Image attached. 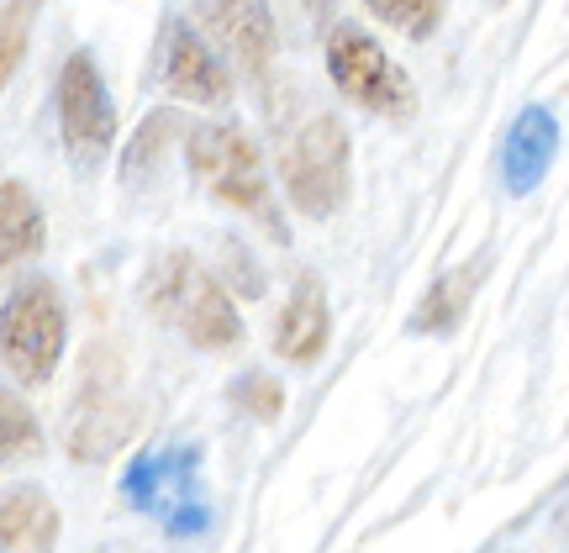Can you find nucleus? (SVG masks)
Returning a JSON list of instances; mask_svg holds the SVG:
<instances>
[{"label":"nucleus","instance_id":"7ed1b4c3","mask_svg":"<svg viewBox=\"0 0 569 553\" xmlns=\"http://www.w3.org/2000/svg\"><path fill=\"white\" fill-rule=\"evenodd\" d=\"M142 306H148V316H159L163 328H174L190 349L201 353H222L243 338V316H238L232 290L184 248H169L159 264L148 269Z\"/></svg>","mask_w":569,"mask_h":553},{"label":"nucleus","instance_id":"dca6fc26","mask_svg":"<svg viewBox=\"0 0 569 553\" xmlns=\"http://www.w3.org/2000/svg\"><path fill=\"white\" fill-rule=\"evenodd\" d=\"M365 6L375 21H386L390 32L411 42H427L448 17V0H365Z\"/></svg>","mask_w":569,"mask_h":553},{"label":"nucleus","instance_id":"0eeeda50","mask_svg":"<svg viewBox=\"0 0 569 553\" xmlns=\"http://www.w3.org/2000/svg\"><path fill=\"white\" fill-rule=\"evenodd\" d=\"M190 21L201 27V38L227 59L232 74L248 84H264L280 53V32H274V11L269 0H196Z\"/></svg>","mask_w":569,"mask_h":553},{"label":"nucleus","instance_id":"4be33fe9","mask_svg":"<svg viewBox=\"0 0 569 553\" xmlns=\"http://www.w3.org/2000/svg\"><path fill=\"white\" fill-rule=\"evenodd\" d=\"M490 6H507V0H490Z\"/></svg>","mask_w":569,"mask_h":553},{"label":"nucleus","instance_id":"ddd939ff","mask_svg":"<svg viewBox=\"0 0 569 553\" xmlns=\"http://www.w3.org/2000/svg\"><path fill=\"white\" fill-rule=\"evenodd\" d=\"M42 243H48L42 201L21 180H0V274L42 253Z\"/></svg>","mask_w":569,"mask_h":553},{"label":"nucleus","instance_id":"6ab92c4d","mask_svg":"<svg viewBox=\"0 0 569 553\" xmlns=\"http://www.w3.org/2000/svg\"><path fill=\"white\" fill-rule=\"evenodd\" d=\"M232 401L253 416V422H274L284 411V385L280 380H269L264 369H253V374H243L238 385H232Z\"/></svg>","mask_w":569,"mask_h":553},{"label":"nucleus","instance_id":"423d86ee","mask_svg":"<svg viewBox=\"0 0 569 553\" xmlns=\"http://www.w3.org/2000/svg\"><path fill=\"white\" fill-rule=\"evenodd\" d=\"M59 138L74 169H101L117 148V101L90 53H69L59 69Z\"/></svg>","mask_w":569,"mask_h":553},{"label":"nucleus","instance_id":"20e7f679","mask_svg":"<svg viewBox=\"0 0 569 553\" xmlns=\"http://www.w3.org/2000/svg\"><path fill=\"white\" fill-rule=\"evenodd\" d=\"M69 349V306L53 280H21L0 306V364L17 385H48Z\"/></svg>","mask_w":569,"mask_h":553},{"label":"nucleus","instance_id":"39448f33","mask_svg":"<svg viewBox=\"0 0 569 553\" xmlns=\"http://www.w3.org/2000/svg\"><path fill=\"white\" fill-rule=\"evenodd\" d=\"M322 53H327V80L338 84V95L348 105H359L369 117H386V122H411L417 117L411 74L369 38L365 27H353V21L327 27Z\"/></svg>","mask_w":569,"mask_h":553},{"label":"nucleus","instance_id":"f3484780","mask_svg":"<svg viewBox=\"0 0 569 553\" xmlns=\"http://www.w3.org/2000/svg\"><path fill=\"white\" fill-rule=\"evenodd\" d=\"M32 17H38V0H0V90L17 80L21 59H27Z\"/></svg>","mask_w":569,"mask_h":553},{"label":"nucleus","instance_id":"9b49d317","mask_svg":"<svg viewBox=\"0 0 569 553\" xmlns=\"http://www.w3.org/2000/svg\"><path fill=\"white\" fill-rule=\"evenodd\" d=\"M59 506L42 485L0 491V553H53L59 549Z\"/></svg>","mask_w":569,"mask_h":553},{"label":"nucleus","instance_id":"f8f14e48","mask_svg":"<svg viewBox=\"0 0 569 553\" xmlns=\"http://www.w3.org/2000/svg\"><path fill=\"white\" fill-rule=\"evenodd\" d=\"M559 153V127H553L549 111H522L517 122L507 127V143H501V174H507L511 195H528L532 184L543 180V169L553 164Z\"/></svg>","mask_w":569,"mask_h":553},{"label":"nucleus","instance_id":"2eb2a0df","mask_svg":"<svg viewBox=\"0 0 569 553\" xmlns=\"http://www.w3.org/2000/svg\"><path fill=\"white\" fill-rule=\"evenodd\" d=\"M38 453H42V428H38V416H32V406L11 385H0V470L27 464Z\"/></svg>","mask_w":569,"mask_h":553},{"label":"nucleus","instance_id":"a211bd4d","mask_svg":"<svg viewBox=\"0 0 569 553\" xmlns=\"http://www.w3.org/2000/svg\"><path fill=\"white\" fill-rule=\"evenodd\" d=\"M174 138H184V122L174 117V111H153V117L138 127V138L127 143V159H122L127 180H142V174L153 169V159H163V153H169V143H174Z\"/></svg>","mask_w":569,"mask_h":553},{"label":"nucleus","instance_id":"1a4fd4ad","mask_svg":"<svg viewBox=\"0 0 569 553\" xmlns=\"http://www.w3.org/2000/svg\"><path fill=\"white\" fill-rule=\"evenodd\" d=\"M163 90L190 105H227L232 101V69L201 38L190 17H174L163 27Z\"/></svg>","mask_w":569,"mask_h":553},{"label":"nucleus","instance_id":"aec40b11","mask_svg":"<svg viewBox=\"0 0 569 553\" xmlns=\"http://www.w3.org/2000/svg\"><path fill=\"white\" fill-rule=\"evenodd\" d=\"M553 522H559V533L569 537V495H565V506H559V516H553Z\"/></svg>","mask_w":569,"mask_h":553},{"label":"nucleus","instance_id":"4468645a","mask_svg":"<svg viewBox=\"0 0 569 553\" xmlns=\"http://www.w3.org/2000/svg\"><path fill=\"white\" fill-rule=\"evenodd\" d=\"M469 295H475V274H469V269L443 274V280L422 295V306H417V316H411V328L417 332H453L459 322H465Z\"/></svg>","mask_w":569,"mask_h":553},{"label":"nucleus","instance_id":"412c9836","mask_svg":"<svg viewBox=\"0 0 569 553\" xmlns=\"http://www.w3.org/2000/svg\"><path fill=\"white\" fill-rule=\"evenodd\" d=\"M306 11H327V6H338V0H301Z\"/></svg>","mask_w":569,"mask_h":553},{"label":"nucleus","instance_id":"f03ea898","mask_svg":"<svg viewBox=\"0 0 569 553\" xmlns=\"http://www.w3.org/2000/svg\"><path fill=\"white\" fill-rule=\"evenodd\" d=\"M184 164L190 180L201 184L211 201H222L227 211L248 217L253 227H264L274 243H284V217L269 190V164L264 148L253 143V132L238 122H196L184 127Z\"/></svg>","mask_w":569,"mask_h":553},{"label":"nucleus","instance_id":"6e6552de","mask_svg":"<svg viewBox=\"0 0 569 553\" xmlns=\"http://www.w3.org/2000/svg\"><path fill=\"white\" fill-rule=\"evenodd\" d=\"M142 406L132 395H122V374H90V385L80 390V401L69 406V459L80 464H106L138 432Z\"/></svg>","mask_w":569,"mask_h":553},{"label":"nucleus","instance_id":"f257e3e1","mask_svg":"<svg viewBox=\"0 0 569 553\" xmlns=\"http://www.w3.org/2000/svg\"><path fill=\"white\" fill-rule=\"evenodd\" d=\"M274 169H280L284 201L311 222L338 217L353 195V143L348 127L332 111L306 105L296 117L280 122V143H274Z\"/></svg>","mask_w":569,"mask_h":553},{"label":"nucleus","instance_id":"9d476101","mask_svg":"<svg viewBox=\"0 0 569 553\" xmlns=\"http://www.w3.org/2000/svg\"><path fill=\"white\" fill-rule=\"evenodd\" d=\"M327 343H332V311H327V290L317 274H301L296 285H290V295H284L280 316H274V338H269V349H274V359H284V364H317L327 353Z\"/></svg>","mask_w":569,"mask_h":553}]
</instances>
